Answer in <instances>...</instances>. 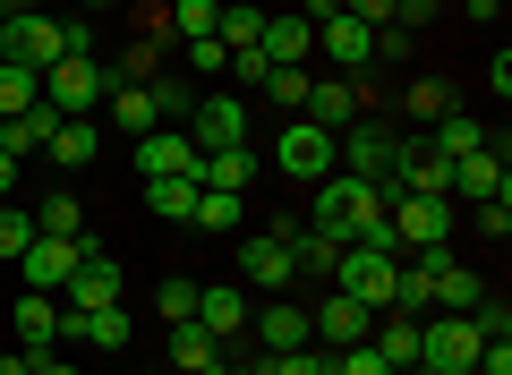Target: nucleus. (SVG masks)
<instances>
[{"instance_id": "f8f14e48", "label": "nucleus", "mask_w": 512, "mask_h": 375, "mask_svg": "<svg viewBox=\"0 0 512 375\" xmlns=\"http://www.w3.org/2000/svg\"><path fill=\"white\" fill-rule=\"evenodd\" d=\"M316 52H325V60H333L342 77H359L367 60H376V26H359L350 9H333V18L316 26Z\"/></svg>"}, {"instance_id": "37998d69", "label": "nucleus", "mask_w": 512, "mask_h": 375, "mask_svg": "<svg viewBox=\"0 0 512 375\" xmlns=\"http://www.w3.org/2000/svg\"><path fill=\"white\" fill-rule=\"evenodd\" d=\"M265 69H274L265 52H231V77H239V86H265Z\"/></svg>"}, {"instance_id": "b1692460", "label": "nucleus", "mask_w": 512, "mask_h": 375, "mask_svg": "<svg viewBox=\"0 0 512 375\" xmlns=\"http://www.w3.org/2000/svg\"><path fill=\"white\" fill-rule=\"evenodd\" d=\"M163 26H171V43H205V35L222 26V0H171Z\"/></svg>"}, {"instance_id": "4c0bfd02", "label": "nucleus", "mask_w": 512, "mask_h": 375, "mask_svg": "<svg viewBox=\"0 0 512 375\" xmlns=\"http://www.w3.org/2000/svg\"><path fill=\"white\" fill-rule=\"evenodd\" d=\"M154 307H163V324H197V282H163Z\"/></svg>"}, {"instance_id": "09e8293b", "label": "nucleus", "mask_w": 512, "mask_h": 375, "mask_svg": "<svg viewBox=\"0 0 512 375\" xmlns=\"http://www.w3.org/2000/svg\"><path fill=\"white\" fill-rule=\"evenodd\" d=\"M35 375H77L69 358H52V350H35Z\"/></svg>"}, {"instance_id": "79ce46f5", "label": "nucleus", "mask_w": 512, "mask_h": 375, "mask_svg": "<svg viewBox=\"0 0 512 375\" xmlns=\"http://www.w3.org/2000/svg\"><path fill=\"white\" fill-rule=\"evenodd\" d=\"M180 52H188V69H197V77H214V69H231V52H222L214 35H205V43H180Z\"/></svg>"}, {"instance_id": "4468645a", "label": "nucleus", "mask_w": 512, "mask_h": 375, "mask_svg": "<svg viewBox=\"0 0 512 375\" xmlns=\"http://www.w3.org/2000/svg\"><path fill=\"white\" fill-rule=\"evenodd\" d=\"M504 188H512V171H504V128H495L478 154L453 162V197H478V205H487V197H504Z\"/></svg>"}, {"instance_id": "603ef678", "label": "nucleus", "mask_w": 512, "mask_h": 375, "mask_svg": "<svg viewBox=\"0 0 512 375\" xmlns=\"http://www.w3.org/2000/svg\"><path fill=\"white\" fill-rule=\"evenodd\" d=\"M18 9H35V0H9V18H18Z\"/></svg>"}, {"instance_id": "58836bf2", "label": "nucleus", "mask_w": 512, "mask_h": 375, "mask_svg": "<svg viewBox=\"0 0 512 375\" xmlns=\"http://www.w3.org/2000/svg\"><path fill=\"white\" fill-rule=\"evenodd\" d=\"M26 239H35V214H18V205L0 197V256H26Z\"/></svg>"}, {"instance_id": "c756f323", "label": "nucleus", "mask_w": 512, "mask_h": 375, "mask_svg": "<svg viewBox=\"0 0 512 375\" xmlns=\"http://www.w3.org/2000/svg\"><path fill=\"white\" fill-rule=\"evenodd\" d=\"M69 333H86L94 350H120L137 324H128V307H94V316H69Z\"/></svg>"}, {"instance_id": "6e6552de", "label": "nucleus", "mask_w": 512, "mask_h": 375, "mask_svg": "<svg viewBox=\"0 0 512 375\" xmlns=\"http://www.w3.org/2000/svg\"><path fill=\"white\" fill-rule=\"evenodd\" d=\"M188 145H197V154H214V145H248V94H205V103L188 111Z\"/></svg>"}, {"instance_id": "f3484780", "label": "nucleus", "mask_w": 512, "mask_h": 375, "mask_svg": "<svg viewBox=\"0 0 512 375\" xmlns=\"http://www.w3.org/2000/svg\"><path fill=\"white\" fill-rule=\"evenodd\" d=\"M248 333L265 341V350H308V341H316V324H308V307L274 299V307H256V316H248Z\"/></svg>"}, {"instance_id": "3c124183", "label": "nucleus", "mask_w": 512, "mask_h": 375, "mask_svg": "<svg viewBox=\"0 0 512 375\" xmlns=\"http://www.w3.org/2000/svg\"><path fill=\"white\" fill-rule=\"evenodd\" d=\"M94 9H137V0H86V18H94Z\"/></svg>"}, {"instance_id": "2f4dec72", "label": "nucleus", "mask_w": 512, "mask_h": 375, "mask_svg": "<svg viewBox=\"0 0 512 375\" xmlns=\"http://www.w3.org/2000/svg\"><path fill=\"white\" fill-rule=\"evenodd\" d=\"M26 103H43V77L18 69V60H0V120H18Z\"/></svg>"}, {"instance_id": "5701e85b", "label": "nucleus", "mask_w": 512, "mask_h": 375, "mask_svg": "<svg viewBox=\"0 0 512 375\" xmlns=\"http://www.w3.org/2000/svg\"><path fill=\"white\" fill-rule=\"evenodd\" d=\"M248 179H256V154H248V145H214V154H197V188H231V197H239Z\"/></svg>"}, {"instance_id": "39448f33", "label": "nucleus", "mask_w": 512, "mask_h": 375, "mask_svg": "<svg viewBox=\"0 0 512 375\" xmlns=\"http://www.w3.org/2000/svg\"><path fill=\"white\" fill-rule=\"evenodd\" d=\"M393 282H402V256L342 248V265H333V290H342V299H359L367 316H384V307H393Z\"/></svg>"}, {"instance_id": "423d86ee", "label": "nucleus", "mask_w": 512, "mask_h": 375, "mask_svg": "<svg viewBox=\"0 0 512 375\" xmlns=\"http://www.w3.org/2000/svg\"><path fill=\"white\" fill-rule=\"evenodd\" d=\"M43 103H52L60 120H86V111L103 103V60H94V52L52 60V69H43Z\"/></svg>"}, {"instance_id": "9b49d317", "label": "nucleus", "mask_w": 512, "mask_h": 375, "mask_svg": "<svg viewBox=\"0 0 512 375\" xmlns=\"http://www.w3.org/2000/svg\"><path fill=\"white\" fill-rule=\"evenodd\" d=\"M470 307H487V282L436 248V265H427V316H470Z\"/></svg>"}, {"instance_id": "c9c22d12", "label": "nucleus", "mask_w": 512, "mask_h": 375, "mask_svg": "<svg viewBox=\"0 0 512 375\" xmlns=\"http://www.w3.org/2000/svg\"><path fill=\"white\" fill-rule=\"evenodd\" d=\"M402 103H410V120H444V111H453V86H436V77H419V86H410Z\"/></svg>"}, {"instance_id": "a19ab883", "label": "nucleus", "mask_w": 512, "mask_h": 375, "mask_svg": "<svg viewBox=\"0 0 512 375\" xmlns=\"http://www.w3.org/2000/svg\"><path fill=\"white\" fill-rule=\"evenodd\" d=\"M154 111H163V120H188V111H197V94H188L180 77H154Z\"/></svg>"}, {"instance_id": "f03ea898", "label": "nucleus", "mask_w": 512, "mask_h": 375, "mask_svg": "<svg viewBox=\"0 0 512 375\" xmlns=\"http://www.w3.org/2000/svg\"><path fill=\"white\" fill-rule=\"evenodd\" d=\"M384 222H393V239H402V256L444 248V239H453V197H419V188H393V197H384Z\"/></svg>"}, {"instance_id": "e433bc0d", "label": "nucleus", "mask_w": 512, "mask_h": 375, "mask_svg": "<svg viewBox=\"0 0 512 375\" xmlns=\"http://www.w3.org/2000/svg\"><path fill=\"white\" fill-rule=\"evenodd\" d=\"M265 94L282 111H308V69H265Z\"/></svg>"}, {"instance_id": "473e14b6", "label": "nucleus", "mask_w": 512, "mask_h": 375, "mask_svg": "<svg viewBox=\"0 0 512 375\" xmlns=\"http://www.w3.org/2000/svg\"><path fill=\"white\" fill-rule=\"evenodd\" d=\"M146 205L163 222H188V214H197V179H146Z\"/></svg>"}, {"instance_id": "aec40b11", "label": "nucleus", "mask_w": 512, "mask_h": 375, "mask_svg": "<svg viewBox=\"0 0 512 375\" xmlns=\"http://www.w3.org/2000/svg\"><path fill=\"white\" fill-rule=\"evenodd\" d=\"M256 52L274 60V69H308V52H316V26L299 18V9H291V18H265V43H256Z\"/></svg>"}, {"instance_id": "dca6fc26", "label": "nucleus", "mask_w": 512, "mask_h": 375, "mask_svg": "<svg viewBox=\"0 0 512 375\" xmlns=\"http://www.w3.org/2000/svg\"><path fill=\"white\" fill-rule=\"evenodd\" d=\"M308 324H316V350H350V341H367V333H376V316H367L359 299H342V290H333V299L316 307Z\"/></svg>"}, {"instance_id": "0eeeda50", "label": "nucleus", "mask_w": 512, "mask_h": 375, "mask_svg": "<svg viewBox=\"0 0 512 375\" xmlns=\"http://www.w3.org/2000/svg\"><path fill=\"white\" fill-rule=\"evenodd\" d=\"M333 171L384 179V171H393V128H384V120H350L342 137H333Z\"/></svg>"}, {"instance_id": "de8ad7c7", "label": "nucleus", "mask_w": 512, "mask_h": 375, "mask_svg": "<svg viewBox=\"0 0 512 375\" xmlns=\"http://www.w3.org/2000/svg\"><path fill=\"white\" fill-rule=\"evenodd\" d=\"M333 9H342V0H299V18H308V26H325Z\"/></svg>"}, {"instance_id": "a878e982", "label": "nucleus", "mask_w": 512, "mask_h": 375, "mask_svg": "<svg viewBox=\"0 0 512 375\" xmlns=\"http://www.w3.org/2000/svg\"><path fill=\"white\" fill-rule=\"evenodd\" d=\"M94 145H103V137H94V120H60V128H52V145H43V154H52L60 171H86V162H94Z\"/></svg>"}, {"instance_id": "c85d7f7f", "label": "nucleus", "mask_w": 512, "mask_h": 375, "mask_svg": "<svg viewBox=\"0 0 512 375\" xmlns=\"http://www.w3.org/2000/svg\"><path fill=\"white\" fill-rule=\"evenodd\" d=\"M154 52H163V43H154V35H137V43H128V52L103 69V86H154Z\"/></svg>"}, {"instance_id": "8fccbe9b", "label": "nucleus", "mask_w": 512, "mask_h": 375, "mask_svg": "<svg viewBox=\"0 0 512 375\" xmlns=\"http://www.w3.org/2000/svg\"><path fill=\"white\" fill-rule=\"evenodd\" d=\"M9 188H18V154H0V197H9Z\"/></svg>"}, {"instance_id": "20e7f679", "label": "nucleus", "mask_w": 512, "mask_h": 375, "mask_svg": "<svg viewBox=\"0 0 512 375\" xmlns=\"http://www.w3.org/2000/svg\"><path fill=\"white\" fill-rule=\"evenodd\" d=\"M274 171L299 179V188L333 179V128H316V120H282V137H274Z\"/></svg>"}, {"instance_id": "412c9836", "label": "nucleus", "mask_w": 512, "mask_h": 375, "mask_svg": "<svg viewBox=\"0 0 512 375\" xmlns=\"http://www.w3.org/2000/svg\"><path fill=\"white\" fill-rule=\"evenodd\" d=\"M197 324H205L214 341L248 333V290H239V282H214V290H197Z\"/></svg>"}, {"instance_id": "bb28decb", "label": "nucleus", "mask_w": 512, "mask_h": 375, "mask_svg": "<svg viewBox=\"0 0 512 375\" xmlns=\"http://www.w3.org/2000/svg\"><path fill=\"white\" fill-rule=\"evenodd\" d=\"M214 43H222V52H256V43H265V9L231 0V9H222V26H214Z\"/></svg>"}, {"instance_id": "72a5a7b5", "label": "nucleus", "mask_w": 512, "mask_h": 375, "mask_svg": "<svg viewBox=\"0 0 512 375\" xmlns=\"http://www.w3.org/2000/svg\"><path fill=\"white\" fill-rule=\"evenodd\" d=\"M256 375H333V350H316V341H308V350H265Z\"/></svg>"}, {"instance_id": "1a4fd4ad", "label": "nucleus", "mask_w": 512, "mask_h": 375, "mask_svg": "<svg viewBox=\"0 0 512 375\" xmlns=\"http://www.w3.org/2000/svg\"><path fill=\"white\" fill-rule=\"evenodd\" d=\"M60 307H69V316H94V307H120V265H111L103 248H86V256H77V273L60 282Z\"/></svg>"}, {"instance_id": "2eb2a0df", "label": "nucleus", "mask_w": 512, "mask_h": 375, "mask_svg": "<svg viewBox=\"0 0 512 375\" xmlns=\"http://www.w3.org/2000/svg\"><path fill=\"white\" fill-rule=\"evenodd\" d=\"M239 273H248L256 290H291L299 256H291V231H256L248 248H239Z\"/></svg>"}, {"instance_id": "f257e3e1", "label": "nucleus", "mask_w": 512, "mask_h": 375, "mask_svg": "<svg viewBox=\"0 0 512 375\" xmlns=\"http://www.w3.org/2000/svg\"><path fill=\"white\" fill-rule=\"evenodd\" d=\"M367 222H384V179H350V171L316 179V222H308L316 239H333V248H350V239H359Z\"/></svg>"}, {"instance_id": "7c9ffc66", "label": "nucleus", "mask_w": 512, "mask_h": 375, "mask_svg": "<svg viewBox=\"0 0 512 375\" xmlns=\"http://www.w3.org/2000/svg\"><path fill=\"white\" fill-rule=\"evenodd\" d=\"M35 231H52V239H86V214H77L69 188H52V197L35 205Z\"/></svg>"}, {"instance_id": "9d476101", "label": "nucleus", "mask_w": 512, "mask_h": 375, "mask_svg": "<svg viewBox=\"0 0 512 375\" xmlns=\"http://www.w3.org/2000/svg\"><path fill=\"white\" fill-rule=\"evenodd\" d=\"M94 239H52V231H35L26 239V256H18V273H26V290H52L60 299V282L77 273V256H86Z\"/></svg>"}, {"instance_id": "6ab92c4d", "label": "nucleus", "mask_w": 512, "mask_h": 375, "mask_svg": "<svg viewBox=\"0 0 512 375\" xmlns=\"http://www.w3.org/2000/svg\"><path fill=\"white\" fill-rule=\"evenodd\" d=\"M60 333H69V307H60L52 290H26L18 299V350H52Z\"/></svg>"}, {"instance_id": "cd10ccee", "label": "nucleus", "mask_w": 512, "mask_h": 375, "mask_svg": "<svg viewBox=\"0 0 512 375\" xmlns=\"http://www.w3.org/2000/svg\"><path fill=\"white\" fill-rule=\"evenodd\" d=\"M478 145H487V120H461V111H444V120H436V145H427V154L461 162V154H478Z\"/></svg>"}, {"instance_id": "a18cd8bd", "label": "nucleus", "mask_w": 512, "mask_h": 375, "mask_svg": "<svg viewBox=\"0 0 512 375\" xmlns=\"http://www.w3.org/2000/svg\"><path fill=\"white\" fill-rule=\"evenodd\" d=\"M427 18H436V0H402V18H393V26H410V35H419Z\"/></svg>"}, {"instance_id": "49530a36", "label": "nucleus", "mask_w": 512, "mask_h": 375, "mask_svg": "<svg viewBox=\"0 0 512 375\" xmlns=\"http://www.w3.org/2000/svg\"><path fill=\"white\" fill-rule=\"evenodd\" d=\"M0 375H35V350H0Z\"/></svg>"}, {"instance_id": "f704fd0d", "label": "nucleus", "mask_w": 512, "mask_h": 375, "mask_svg": "<svg viewBox=\"0 0 512 375\" xmlns=\"http://www.w3.org/2000/svg\"><path fill=\"white\" fill-rule=\"evenodd\" d=\"M188 222H205V231H239V197L231 188H197V214Z\"/></svg>"}, {"instance_id": "ddd939ff", "label": "nucleus", "mask_w": 512, "mask_h": 375, "mask_svg": "<svg viewBox=\"0 0 512 375\" xmlns=\"http://www.w3.org/2000/svg\"><path fill=\"white\" fill-rule=\"evenodd\" d=\"M137 179H197L188 128H146V137H137Z\"/></svg>"}, {"instance_id": "7ed1b4c3", "label": "nucleus", "mask_w": 512, "mask_h": 375, "mask_svg": "<svg viewBox=\"0 0 512 375\" xmlns=\"http://www.w3.org/2000/svg\"><path fill=\"white\" fill-rule=\"evenodd\" d=\"M0 60H18V69H52V60H69V18H43V9H18V18L0 26Z\"/></svg>"}, {"instance_id": "ea45409f", "label": "nucleus", "mask_w": 512, "mask_h": 375, "mask_svg": "<svg viewBox=\"0 0 512 375\" xmlns=\"http://www.w3.org/2000/svg\"><path fill=\"white\" fill-rule=\"evenodd\" d=\"M333 375H393L376 358V341H350V350H333Z\"/></svg>"}, {"instance_id": "393cba45", "label": "nucleus", "mask_w": 512, "mask_h": 375, "mask_svg": "<svg viewBox=\"0 0 512 375\" xmlns=\"http://www.w3.org/2000/svg\"><path fill=\"white\" fill-rule=\"evenodd\" d=\"M103 103H111V120L128 128V137H146L163 111H154V86H103Z\"/></svg>"}, {"instance_id": "a211bd4d", "label": "nucleus", "mask_w": 512, "mask_h": 375, "mask_svg": "<svg viewBox=\"0 0 512 375\" xmlns=\"http://www.w3.org/2000/svg\"><path fill=\"white\" fill-rule=\"evenodd\" d=\"M299 120H316V128L342 137V128L359 120V86H350V77H308V111H299Z\"/></svg>"}, {"instance_id": "4be33fe9", "label": "nucleus", "mask_w": 512, "mask_h": 375, "mask_svg": "<svg viewBox=\"0 0 512 375\" xmlns=\"http://www.w3.org/2000/svg\"><path fill=\"white\" fill-rule=\"evenodd\" d=\"M171 375H222V341L205 324H171Z\"/></svg>"}, {"instance_id": "864d4df0", "label": "nucleus", "mask_w": 512, "mask_h": 375, "mask_svg": "<svg viewBox=\"0 0 512 375\" xmlns=\"http://www.w3.org/2000/svg\"><path fill=\"white\" fill-rule=\"evenodd\" d=\"M0 26H9V18H0Z\"/></svg>"}, {"instance_id": "c03bdc74", "label": "nucleus", "mask_w": 512, "mask_h": 375, "mask_svg": "<svg viewBox=\"0 0 512 375\" xmlns=\"http://www.w3.org/2000/svg\"><path fill=\"white\" fill-rule=\"evenodd\" d=\"M478 231L504 239V231H512V205H504V197H487V205H478Z\"/></svg>"}]
</instances>
